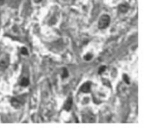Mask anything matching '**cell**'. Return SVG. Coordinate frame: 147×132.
I'll return each mask as SVG.
<instances>
[{"label": "cell", "instance_id": "6da1fadb", "mask_svg": "<svg viewBox=\"0 0 147 132\" xmlns=\"http://www.w3.org/2000/svg\"><path fill=\"white\" fill-rule=\"evenodd\" d=\"M110 23V17L108 15H103L102 16L98 22V28L101 29L106 28Z\"/></svg>", "mask_w": 147, "mask_h": 132}, {"label": "cell", "instance_id": "7a4b0ae2", "mask_svg": "<svg viewBox=\"0 0 147 132\" xmlns=\"http://www.w3.org/2000/svg\"><path fill=\"white\" fill-rule=\"evenodd\" d=\"M90 87H91V83L90 82H87L84 83L80 88V90L83 93H89L90 91Z\"/></svg>", "mask_w": 147, "mask_h": 132}, {"label": "cell", "instance_id": "3957f363", "mask_svg": "<svg viewBox=\"0 0 147 132\" xmlns=\"http://www.w3.org/2000/svg\"><path fill=\"white\" fill-rule=\"evenodd\" d=\"M71 106H72V97L70 96V97H68V99L66 100L65 105H64V109L68 112L71 109Z\"/></svg>", "mask_w": 147, "mask_h": 132}, {"label": "cell", "instance_id": "277c9868", "mask_svg": "<svg viewBox=\"0 0 147 132\" xmlns=\"http://www.w3.org/2000/svg\"><path fill=\"white\" fill-rule=\"evenodd\" d=\"M20 84H21V86H23V87H27V86H29V79H28V78H23V79H22Z\"/></svg>", "mask_w": 147, "mask_h": 132}, {"label": "cell", "instance_id": "5b68a950", "mask_svg": "<svg viewBox=\"0 0 147 132\" xmlns=\"http://www.w3.org/2000/svg\"><path fill=\"white\" fill-rule=\"evenodd\" d=\"M8 66V60H5V59H3V60H1L0 61V67H2V68H6Z\"/></svg>", "mask_w": 147, "mask_h": 132}, {"label": "cell", "instance_id": "8992f818", "mask_svg": "<svg viewBox=\"0 0 147 132\" xmlns=\"http://www.w3.org/2000/svg\"><path fill=\"white\" fill-rule=\"evenodd\" d=\"M127 6L126 5H124V4H122V5H120L119 6V10H120V12H126V10H127Z\"/></svg>", "mask_w": 147, "mask_h": 132}, {"label": "cell", "instance_id": "52a82bcc", "mask_svg": "<svg viewBox=\"0 0 147 132\" xmlns=\"http://www.w3.org/2000/svg\"><path fill=\"white\" fill-rule=\"evenodd\" d=\"M22 53H23V55H28L27 48H25V47H23V48H22Z\"/></svg>", "mask_w": 147, "mask_h": 132}, {"label": "cell", "instance_id": "ba28073f", "mask_svg": "<svg viewBox=\"0 0 147 132\" xmlns=\"http://www.w3.org/2000/svg\"><path fill=\"white\" fill-rule=\"evenodd\" d=\"M92 58V55H90V54H88V55H86L85 57H84V59L85 60H90Z\"/></svg>", "mask_w": 147, "mask_h": 132}, {"label": "cell", "instance_id": "9c48e42d", "mask_svg": "<svg viewBox=\"0 0 147 132\" xmlns=\"http://www.w3.org/2000/svg\"><path fill=\"white\" fill-rule=\"evenodd\" d=\"M106 70V66H102V67L100 68V70H99V73L101 74V73H102L104 70Z\"/></svg>", "mask_w": 147, "mask_h": 132}, {"label": "cell", "instance_id": "30bf717a", "mask_svg": "<svg viewBox=\"0 0 147 132\" xmlns=\"http://www.w3.org/2000/svg\"><path fill=\"white\" fill-rule=\"evenodd\" d=\"M67 76H68V72H67V70H66V69H65V70H64L63 78H65V77H67Z\"/></svg>", "mask_w": 147, "mask_h": 132}, {"label": "cell", "instance_id": "8fae6325", "mask_svg": "<svg viewBox=\"0 0 147 132\" xmlns=\"http://www.w3.org/2000/svg\"><path fill=\"white\" fill-rule=\"evenodd\" d=\"M123 78H124V80H125V81H126V83H128V84H129V83H130V82H129V79H128L127 76L124 75V76H123Z\"/></svg>", "mask_w": 147, "mask_h": 132}, {"label": "cell", "instance_id": "7c38bea8", "mask_svg": "<svg viewBox=\"0 0 147 132\" xmlns=\"http://www.w3.org/2000/svg\"><path fill=\"white\" fill-rule=\"evenodd\" d=\"M41 0H35V3H40Z\"/></svg>", "mask_w": 147, "mask_h": 132}, {"label": "cell", "instance_id": "4fadbf2b", "mask_svg": "<svg viewBox=\"0 0 147 132\" xmlns=\"http://www.w3.org/2000/svg\"><path fill=\"white\" fill-rule=\"evenodd\" d=\"M3 4H4V0H0V5Z\"/></svg>", "mask_w": 147, "mask_h": 132}]
</instances>
